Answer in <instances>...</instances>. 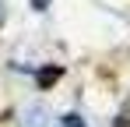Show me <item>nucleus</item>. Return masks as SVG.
Masks as SVG:
<instances>
[{
	"instance_id": "f03ea898",
	"label": "nucleus",
	"mask_w": 130,
	"mask_h": 127,
	"mask_svg": "<svg viewBox=\"0 0 130 127\" xmlns=\"http://www.w3.org/2000/svg\"><path fill=\"white\" fill-rule=\"evenodd\" d=\"M32 4H35V7H39V11H42V7H46V4H49V0H32Z\"/></svg>"
},
{
	"instance_id": "7ed1b4c3",
	"label": "nucleus",
	"mask_w": 130,
	"mask_h": 127,
	"mask_svg": "<svg viewBox=\"0 0 130 127\" xmlns=\"http://www.w3.org/2000/svg\"><path fill=\"white\" fill-rule=\"evenodd\" d=\"M0 21H4V7H0Z\"/></svg>"
},
{
	"instance_id": "f257e3e1",
	"label": "nucleus",
	"mask_w": 130,
	"mask_h": 127,
	"mask_svg": "<svg viewBox=\"0 0 130 127\" xmlns=\"http://www.w3.org/2000/svg\"><path fill=\"white\" fill-rule=\"evenodd\" d=\"M56 78H60V71H56V67H53V71H46V74H39V81H42V85H53Z\"/></svg>"
}]
</instances>
